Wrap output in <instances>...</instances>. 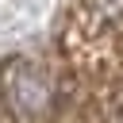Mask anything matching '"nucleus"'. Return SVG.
I'll list each match as a JSON object with an SVG mask.
<instances>
[{
    "instance_id": "obj_1",
    "label": "nucleus",
    "mask_w": 123,
    "mask_h": 123,
    "mask_svg": "<svg viewBox=\"0 0 123 123\" xmlns=\"http://www.w3.org/2000/svg\"><path fill=\"white\" fill-rule=\"evenodd\" d=\"M0 88H4V100L12 104L15 115L23 119H42L54 104V85L46 81V73L38 65H31L27 58H15L4 77H0Z\"/></svg>"
}]
</instances>
